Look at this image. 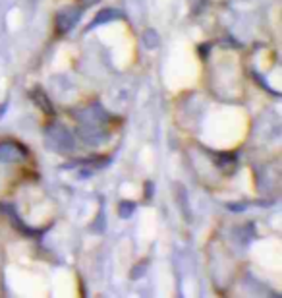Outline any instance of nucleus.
<instances>
[{
  "label": "nucleus",
  "mask_w": 282,
  "mask_h": 298,
  "mask_svg": "<svg viewBox=\"0 0 282 298\" xmlns=\"http://www.w3.org/2000/svg\"><path fill=\"white\" fill-rule=\"evenodd\" d=\"M25 155H27V149L16 142L0 144V161H21Z\"/></svg>",
  "instance_id": "nucleus-1"
}]
</instances>
